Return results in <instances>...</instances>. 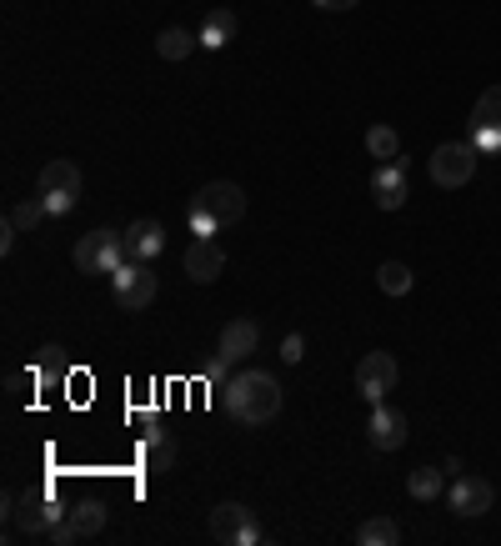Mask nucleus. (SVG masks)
<instances>
[{
	"instance_id": "18",
	"label": "nucleus",
	"mask_w": 501,
	"mask_h": 546,
	"mask_svg": "<svg viewBox=\"0 0 501 546\" xmlns=\"http://www.w3.org/2000/svg\"><path fill=\"white\" fill-rule=\"evenodd\" d=\"M231 41H236V16H231V11H211L206 26H201V46H206V51H221V46H231Z\"/></svg>"
},
{
	"instance_id": "10",
	"label": "nucleus",
	"mask_w": 501,
	"mask_h": 546,
	"mask_svg": "<svg viewBox=\"0 0 501 546\" xmlns=\"http://www.w3.org/2000/svg\"><path fill=\"white\" fill-rule=\"evenodd\" d=\"M406 196H411V186H406V161H401V156H396V161H381L376 176H371V201H376L381 211H401Z\"/></svg>"
},
{
	"instance_id": "24",
	"label": "nucleus",
	"mask_w": 501,
	"mask_h": 546,
	"mask_svg": "<svg viewBox=\"0 0 501 546\" xmlns=\"http://www.w3.org/2000/svg\"><path fill=\"white\" fill-rule=\"evenodd\" d=\"M366 151H371L376 161H396V156H401V136H396L391 126H371V131H366Z\"/></svg>"
},
{
	"instance_id": "17",
	"label": "nucleus",
	"mask_w": 501,
	"mask_h": 546,
	"mask_svg": "<svg viewBox=\"0 0 501 546\" xmlns=\"http://www.w3.org/2000/svg\"><path fill=\"white\" fill-rule=\"evenodd\" d=\"M31 371H36V381L41 386H56V381H66V371H71V356H66V346H41L36 356H31Z\"/></svg>"
},
{
	"instance_id": "1",
	"label": "nucleus",
	"mask_w": 501,
	"mask_h": 546,
	"mask_svg": "<svg viewBox=\"0 0 501 546\" xmlns=\"http://www.w3.org/2000/svg\"><path fill=\"white\" fill-rule=\"evenodd\" d=\"M226 411L241 426H261L281 411V381L271 371H236L226 386Z\"/></svg>"
},
{
	"instance_id": "30",
	"label": "nucleus",
	"mask_w": 501,
	"mask_h": 546,
	"mask_svg": "<svg viewBox=\"0 0 501 546\" xmlns=\"http://www.w3.org/2000/svg\"><path fill=\"white\" fill-rule=\"evenodd\" d=\"M51 541H56V546H71V541H81V531L71 526V511H66V521H61V526L51 531Z\"/></svg>"
},
{
	"instance_id": "7",
	"label": "nucleus",
	"mask_w": 501,
	"mask_h": 546,
	"mask_svg": "<svg viewBox=\"0 0 501 546\" xmlns=\"http://www.w3.org/2000/svg\"><path fill=\"white\" fill-rule=\"evenodd\" d=\"M396 376H401V366H396V356H391V351H366V356H361V366H356V391H361V401L381 406V401L391 396Z\"/></svg>"
},
{
	"instance_id": "14",
	"label": "nucleus",
	"mask_w": 501,
	"mask_h": 546,
	"mask_svg": "<svg viewBox=\"0 0 501 546\" xmlns=\"http://www.w3.org/2000/svg\"><path fill=\"white\" fill-rule=\"evenodd\" d=\"M366 436H371V446L376 451H401L406 446V416L396 411V406H371V426H366Z\"/></svg>"
},
{
	"instance_id": "4",
	"label": "nucleus",
	"mask_w": 501,
	"mask_h": 546,
	"mask_svg": "<svg viewBox=\"0 0 501 546\" xmlns=\"http://www.w3.org/2000/svg\"><path fill=\"white\" fill-rule=\"evenodd\" d=\"M126 261H131L126 256V236H116V231H86L76 241V271H86V276H111Z\"/></svg>"
},
{
	"instance_id": "2",
	"label": "nucleus",
	"mask_w": 501,
	"mask_h": 546,
	"mask_svg": "<svg viewBox=\"0 0 501 546\" xmlns=\"http://www.w3.org/2000/svg\"><path fill=\"white\" fill-rule=\"evenodd\" d=\"M6 521L21 536H51L66 521V506L46 491H26V496H6Z\"/></svg>"
},
{
	"instance_id": "21",
	"label": "nucleus",
	"mask_w": 501,
	"mask_h": 546,
	"mask_svg": "<svg viewBox=\"0 0 501 546\" xmlns=\"http://www.w3.org/2000/svg\"><path fill=\"white\" fill-rule=\"evenodd\" d=\"M146 466L151 471H171L176 466V441H166V431L151 421V441H146Z\"/></svg>"
},
{
	"instance_id": "3",
	"label": "nucleus",
	"mask_w": 501,
	"mask_h": 546,
	"mask_svg": "<svg viewBox=\"0 0 501 546\" xmlns=\"http://www.w3.org/2000/svg\"><path fill=\"white\" fill-rule=\"evenodd\" d=\"M36 196L46 201L51 216H71L76 201H81V166L76 161H51L36 181Z\"/></svg>"
},
{
	"instance_id": "23",
	"label": "nucleus",
	"mask_w": 501,
	"mask_h": 546,
	"mask_svg": "<svg viewBox=\"0 0 501 546\" xmlns=\"http://www.w3.org/2000/svg\"><path fill=\"white\" fill-rule=\"evenodd\" d=\"M376 286H381L386 296H406V291H411V266L381 261V266H376Z\"/></svg>"
},
{
	"instance_id": "8",
	"label": "nucleus",
	"mask_w": 501,
	"mask_h": 546,
	"mask_svg": "<svg viewBox=\"0 0 501 546\" xmlns=\"http://www.w3.org/2000/svg\"><path fill=\"white\" fill-rule=\"evenodd\" d=\"M211 536L226 541V546H256V541H261L256 511L241 506V501H221V506L211 511Z\"/></svg>"
},
{
	"instance_id": "29",
	"label": "nucleus",
	"mask_w": 501,
	"mask_h": 546,
	"mask_svg": "<svg viewBox=\"0 0 501 546\" xmlns=\"http://www.w3.org/2000/svg\"><path fill=\"white\" fill-rule=\"evenodd\" d=\"M301 356H306V341L291 331L286 341H281V361H291V366H301Z\"/></svg>"
},
{
	"instance_id": "6",
	"label": "nucleus",
	"mask_w": 501,
	"mask_h": 546,
	"mask_svg": "<svg viewBox=\"0 0 501 546\" xmlns=\"http://www.w3.org/2000/svg\"><path fill=\"white\" fill-rule=\"evenodd\" d=\"M111 291L126 311H146L156 301V276H151V261H126L111 271Z\"/></svg>"
},
{
	"instance_id": "9",
	"label": "nucleus",
	"mask_w": 501,
	"mask_h": 546,
	"mask_svg": "<svg viewBox=\"0 0 501 546\" xmlns=\"http://www.w3.org/2000/svg\"><path fill=\"white\" fill-rule=\"evenodd\" d=\"M191 206H201L206 216H216L221 221V231L226 226H236L241 216H246V191L236 186V181H211V186H201L196 191V201Z\"/></svg>"
},
{
	"instance_id": "16",
	"label": "nucleus",
	"mask_w": 501,
	"mask_h": 546,
	"mask_svg": "<svg viewBox=\"0 0 501 546\" xmlns=\"http://www.w3.org/2000/svg\"><path fill=\"white\" fill-rule=\"evenodd\" d=\"M106 521H111V506H106L101 496H86V501H76V506H71V526L81 531V541L101 536V531H106Z\"/></svg>"
},
{
	"instance_id": "22",
	"label": "nucleus",
	"mask_w": 501,
	"mask_h": 546,
	"mask_svg": "<svg viewBox=\"0 0 501 546\" xmlns=\"http://www.w3.org/2000/svg\"><path fill=\"white\" fill-rule=\"evenodd\" d=\"M471 126H491V131H501V86H486V91L476 96V106H471Z\"/></svg>"
},
{
	"instance_id": "28",
	"label": "nucleus",
	"mask_w": 501,
	"mask_h": 546,
	"mask_svg": "<svg viewBox=\"0 0 501 546\" xmlns=\"http://www.w3.org/2000/svg\"><path fill=\"white\" fill-rule=\"evenodd\" d=\"M471 146H476V151H501V131H491V126H471Z\"/></svg>"
},
{
	"instance_id": "25",
	"label": "nucleus",
	"mask_w": 501,
	"mask_h": 546,
	"mask_svg": "<svg viewBox=\"0 0 501 546\" xmlns=\"http://www.w3.org/2000/svg\"><path fill=\"white\" fill-rule=\"evenodd\" d=\"M6 221H11V226H16V231H36V226H41V221H51V211H46V201H41V196H36V201H16V206H11V216H6Z\"/></svg>"
},
{
	"instance_id": "15",
	"label": "nucleus",
	"mask_w": 501,
	"mask_h": 546,
	"mask_svg": "<svg viewBox=\"0 0 501 546\" xmlns=\"http://www.w3.org/2000/svg\"><path fill=\"white\" fill-rule=\"evenodd\" d=\"M161 251H166L161 221H131V226H126V256H131V261H156Z\"/></svg>"
},
{
	"instance_id": "31",
	"label": "nucleus",
	"mask_w": 501,
	"mask_h": 546,
	"mask_svg": "<svg viewBox=\"0 0 501 546\" xmlns=\"http://www.w3.org/2000/svg\"><path fill=\"white\" fill-rule=\"evenodd\" d=\"M311 6H321V11H351V6H361V0H311Z\"/></svg>"
},
{
	"instance_id": "13",
	"label": "nucleus",
	"mask_w": 501,
	"mask_h": 546,
	"mask_svg": "<svg viewBox=\"0 0 501 546\" xmlns=\"http://www.w3.org/2000/svg\"><path fill=\"white\" fill-rule=\"evenodd\" d=\"M261 346V326L251 321V316H236V321H226V331H221V346H216V356L231 366V361H246L251 351Z\"/></svg>"
},
{
	"instance_id": "32",
	"label": "nucleus",
	"mask_w": 501,
	"mask_h": 546,
	"mask_svg": "<svg viewBox=\"0 0 501 546\" xmlns=\"http://www.w3.org/2000/svg\"><path fill=\"white\" fill-rule=\"evenodd\" d=\"M441 471H446V476H461L466 466H461V456H446V461H441Z\"/></svg>"
},
{
	"instance_id": "19",
	"label": "nucleus",
	"mask_w": 501,
	"mask_h": 546,
	"mask_svg": "<svg viewBox=\"0 0 501 546\" xmlns=\"http://www.w3.org/2000/svg\"><path fill=\"white\" fill-rule=\"evenodd\" d=\"M191 46H201V36H191L186 26H166V31L156 36L161 61H186V56H191Z\"/></svg>"
},
{
	"instance_id": "27",
	"label": "nucleus",
	"mask_w": 501,
	"mask_h": 546,
	"mask_svg": "<svg viewBox=\"0 0 501 546\" xmlns=\"http://www.w3.org/2000/svg\"><path fill=\"white\" fill-rule=\"evenodd\" d=\"M186 221H191V236H221V221H216V216H206L201 206H191V211H186Z\"/></svg>"
},
{
	"instance_id": "26",
	"label": "nucleus",
	"mask_w": 501,
	"mask_h": 546,
	"mask_svg": "<svg viewBox=\"0 0 501 546\" xmlns=\"http://www.w3.org/2000/svg\"><path fill=\"white\" fill-rule=\"evenodd\" d=\"M406 491H411L416 501H436V496H441V471H436V466H416V471L406 476Z\"/></svg>"
},
{
	"instance_id": "11",
	"label": "nucleus",
	"mask_w": 501,
	"mask_h": 546,
	"mask_svg": "<svg viewBox=\"0 0 501 546\" xmlns=\"http://www.w3.org/2000/svg\"><path fill=\"white\" fill-rule=\"evenodd\" d=\"M221 271H226L221 241H216V236H196L191 251H186V276H191L196 286H211V281H221Z\"/></svg>"
},
{
	"instance_id": "5",
	"label": "nucleus",
	"mask_w": 501,
	"mask_h": 546,
	"mask_svg": "<svg viewBox=\"0 0 501 546\" xmlns=\"http://www.w3.org/2000/svg\"><path fill=\"white\" fill-rule=\"evenodd\" d=\"M426 171H431V181H436L441 191H461V186L476 176V146H471V141H446V146L431 151Z\"/></svg>"
},
{
	"instance_id": "20",
	"label": "nucleus",
	"mask_w": 501,
	"mask_h": 546,
	"mask_svg": "<svg viewBox=\"0 0 501 546\" xmlns=\"http://www.w3.org/2000/svg\"><path fill=\"white\" fill-rule=\"evenodd\" d=\"M396 536H401L396 516H371L356 526V546H396Z\"/></svg>"
},
{
	"instance_id": "12",
	"label": "nucleus",
	"mask_w": 501,
	"mask_h": 546,
	"mask_svg": "<svg viewBox=\"0 0 501 546\" xmlns=\"http://www.w3.org/2000/svg\"><path fill=\"white\" fill-rule=\"evenodd\" d=\"M491 501H496L491 481L466 476V471L451 481V511H456V516H486V511H491Z\"/></svg>"
}]
</instances>
